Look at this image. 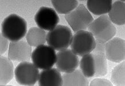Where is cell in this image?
<instances>
[{
  "label": "cell",
  "mask_w": 125,
  "mask_h": 86,
  "mask_svg": "<svg viewBox=\"0 0 125 86\" xmlns=\"http://www.w3.org/2000/svg\"><path fill=\"white\" fill-rule=\"evenodd\" d=\"M2 34L10 41H20L27 33L26 21L16 14H11L2 23Z\"/></svg>",
  "instance_id": "obj_1"
},
{
  "label": "cell",
  "mask_w": 125,
  "mask_h": 86,
  "mask_svg": "<svg viewBox=\"0 0 125 86\" xmlns=\"http://www.w3.org/2000/svg\"><path fill=\"white\" fill-rule=\"evenodd\" d=\"M96 40L107 42L115 35L116 29L107 15L104 14L94 20L88 27Z\"/></svg>",
  "instance_id": "obj_2"
},
{
  "label": "cell",
  "mask_w": 125,
  "mask_h": 86,
  "mask_svg": "<svg viewBox=\"0 0 125 86\" xmlns=\"http://www.w3.org/2000/svg\"><path fill=\"white\" fill-rule=\"evenodd\" d=\"M72 37L70 28L58 25L47 34V42L55 50L60 51L69 47L71 44Z\"/></svg>",
  "instance_id": "obj_3"
},
{
  "label": "cell",
  "mask_w": 125,
  "mask_h": 86,
  "mask_svg": "<svg viewBox=\"0 0 125 86\" xmlns=\"http://www.w3.org/2000/svg\"><path fill=\"white\" fill-rule=\"evenodd\" d=\"M64 17L75 32L86 29L94 20L88 10L82 4L79 5L76 9L66 14Z\"/></svg>",
  "instance_id": "obj_4"
},
{
  "label": "cell",
  "mask_w": 125,
  "mask_h": 86,
  "mask_svg": "<svg viewBox=\"0 0 125 86\" xmlns=\"http://www.w3.org/2000/svg\"><path fill=\"white\" fill-rule=\"evenodd\" d=\"M70 45L76 55L83 56L92 52L95 47V40L89 31H79L73 34Z\"/></svg>",
  "instance_id": "obj_5"
},
{
  "label": "cell",
  "mask_w": 125,
  "mask_h": 86,
  "mask_svg": "<svg viewBox=\"0 0 125 86\" xmlns=\"http://www.w3.org/2000/svg\"><path fill=\"white\" fill-rule=\"evenodd\" d=\"M33 63L40 69L52 68L56 62L55 50L49 45H42L36 47L32 53Z\"/></svg>",
  "instance_id": "obj_6"
},
{
  "label": "cell",
  "mask_w": 125,
  "mask_h": 86,
  "mask_svg": "<svg viewBox=\"0 0 125 86\" xmlns=\"http://www.w3.org/2000/svg\"><path fill=\"white\" fill-rule=\"evenodd\" d=\"M39 68L29 62H21L14 70V76L18 83L23 86H33L38 80Z\"/></svg>",
  "instance_id": "obj_7"
},
{
  "label": "cell",
  "mask_w": 125,
  "mask_h": 86,
  "mask_svg": "<svg viewBox=\"0 0 125 86\" xmlns=\"http://www.w3.org/2000/svg\"><path fill=\"white\" fill-rule=\"evenodd\" d=\"M34 20L39 28L50 31L57 25L60 19L56 11L53 9L42 6L36 13Z\"/></svg>",
  "instance_id": "obj_8"
},
{
  "label": "cell",
  "mask_w": 125,
  "mask_h": 86,
  "mask_svg": "<svg viewBox=\"0 0 125 86\" xmlns=\"http://www.w3.org/2000/svg\"><path fill=\"white\" fill-rule=\"evenodd\" d=\"M79 59L72 49H65L56 54V67L60 72L68 73L75 70L79 65Z\"/></svg>",
  "instance_id": "obj_9"
},
{
  "label": "cell",
  "mask_w": 125,
  "mask_h": 86,
  "mask_svg": "<svg viewBox=\"0 0 125 86\" xmlns=\"http://www.w3.org/2000/svg\"><path fill=\"white\" fill-rule=\"evenodd\" d=\"M31 46L24 40L10 41L9 43L8 58L12 61L29 62L32 56Z\"/></svg>",
  "instance_id": "obj_10"
},
{
  "label": "cell",
  "mask_w": 125,
  "mask_h": 86,
  "mask_svg": "<svg viewBox=\"0 0 125 86\" xmlns=\"http://www.w3.org/2000/svg\"><path fill=\"white\" fill-rule=\"evenodd\" d=\"M105 56L107 60L120 63L125 58V42L119 37H114L106 42Z\"/></svg>",
  "instance_id": "obj_11"
},
{
  "label": "cell",
  "mask_w": 125,
  "mask_h": 86,
  "mask_svg": "<svg viewBox=\"0 0 125 86\" xmlns=\"http://www.w3.org/2000/svg\"><path fill=\"white\" fill-rule=\"evenodd\" d=\"M39 86H62L63 84L60 71L55 68L44 69L39 75Z\"/></svg>",
  "instance_id": "obj_12"
},
{
  "label": "cell",
  "mask_w": 125,
  "mask_h": 86,
  "mask_svg": "<svg viewBox=\"0 0 125 86\" xmlns=\"http://www.w3.org/2000/svg\"><path fill=\"white\" fill-rule=\"evenodd\" d=\"M62 86H88L90 84L87 77L79 69L65 73L62 75Z\"/></svg>",
  "instance_id": "obj_13"
},
{
  "label": "cell",
  "mask_w": 125,
  "mask_h": 86,
  "mask_svg": "<svg viewBox=\"0 0 125 86\" xmlns=\"http://www.w3.org/2000/svg\"><path fill=\"white\" fill-rule=\"evenodd\" d=\"M14 66L11 60L5 56L0 57V84L1 86L7 84L13 78Z\"/></svg>",
  "instance_id": "obj_14"
},
{
  "label": "cell",
  "mask_w": 125,
  "mask_h": 86,
  "mask_svg": "<svg viewBox=\"0 0 125 86\" xmlns=\"http://www.w3.org/2000/svg\"><path fill=\"white\" fill-rule=\"evenodd\" d=\"M108 17L111 21L118 25H123L125 23V3L122 1H116L112 4L108 12Z\"/></svg>",
  "instance_id": "obj_15"
},
{
  "label": "cell",
  "mask_w": 125,
  "mask_h": 86,
  "mask_svg": "<svg viewBox=\"0 0 125 86\" xmlns=\"http://www.w3.org/2000/svg\"><path fill=\"white\" fill-rule=\"evenodd\" d=\"M112 4V0H88L87 7L95 15L102 16L109 12Z\"/></svg>",
  "instance_id": "obj_16"
},
{
  "label": "cell",
  "mask_w": 125,
  "mask_h": 86,
  "mask_svg": "<svg viewBox=\"0 0 125 86\" xmlns=\"http://www.w3.org/2000/svg\"><path fill=\"white\" fill-rule=\"evenodd\" d=\"M26 39L31 47H37L44 45L47 41V33L40 28L32 27L28 31Z\"/></svg>",
  "instance_id": "obj_17"
},
{
  "label": "cell",
  "mask_w": 125,
  "mask_h": 86,
  "mask_svg": "<svg viewBox=\"0 0 125 86\" xmlns=\"http://www.w3.org/2000/svg\"><path fill=\"white\" fill-rule=\"evenodd\" d=\"M51 2L57 13L65 15L73 11L78 6V1L76 0H52Z\"/></svg>",
  "instance_id": "obj_18"
},
{
  "label": "cell",
  "mask_w": 125,
  "mask_h": 86,
  "mask_svg": "<svg viewBox=\"0 0 125 86\" xmlns=\"http://www.w3.org/2000/svg\"><path fill=\"white\" fill-rule=\"evenodd\" d=\"M82 72L86 77H91L95 74V63L93 54L90 53L83 56L80 61Z\"/></svg>",
  "instance_id": "obj_19"
},
{
  "label": "cell",
  "mask_w": 125,
  "mask_h": 86,
  "mask_svg": "<svg viewBox=\"0 0 125 86\" xmlns=\"http://www.w3.org/2000/svg\"><path fill=\"white\" fill-rule=\"evenodd\" d=\"M93 54L95 63V74L94 76L96 77L104 76L108 72V65L105 54Z\"/></svg>",
  "instance_id": "obj_20"
},
{
  "label": "cell",
  "mask_w": 125,
  "mask_h": 86,
  "mask_svg": "<svg viewBox=\"0 0 125 86\" xmlns=\"http://www.w3.org/2000/svg\"><path fill=\"white\" fill-rule=\"evenodd\" d=\"M112 83L118 86L125 85V63L122 62L113 69L111 75Z\"/></svg>",
  "instance_id": "obj_21"
},
{
  "label": "cell",
  "mask_w": 125,
  "mask_h": 86,
  "mask_svg": "<svg viewBox=\"0 0 125 86\" xmlns=\"http://www.w3.org/2000/svg\"><path fill=\"white\" fill-rule=\"evenodd\" d=\"M106 42H103L95 39V47L93 51H92L94 54H105Z\"/></svg>",
  "instance_id": "obj_22"
},
{
  "label": "cell",
  "mask_w": 125,
  "mask_h": 86,
  "mask_svg": "<svg viewBox=\"0 0 125 86\" xmlns=\"http://www.w3.org/2000/svg\"><path fill=\"white\" fill-rule=\"evenodd\" d=\"M89 85L90 86H112L113 83L106 79L96 78L93 79Z\"/></svg>",
  "instance_id": "obj_23"
},
{
  "label": "cell",
  "mask_w": 125,
  "mask_h": 86,
  "mask_svg": "<svg viewBox=\"0 0 125 86\" xmlns=\"http://www.w3.org/2000/svg\"><path fill=\"white\" fill-rule=\"evenodd\" d=\"M0 40H1V51H0V54H4L6 51H7L8 48V45H9V42H8V40L3 36V34L1 33L0 34Z\"/></svg>",
  "instance_id": "obj_24"
}]
</instances>
